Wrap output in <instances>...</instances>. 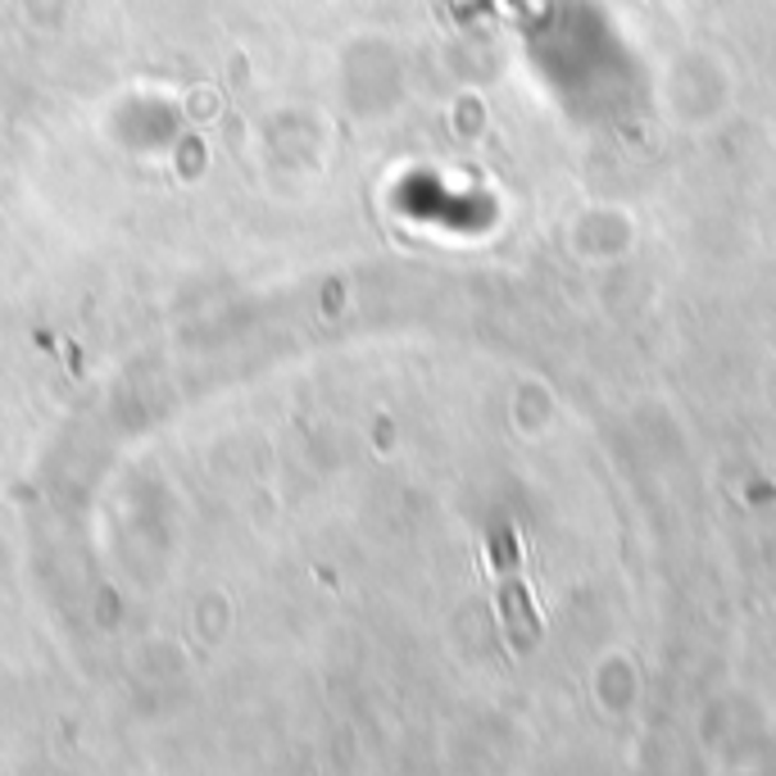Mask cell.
I'll return each mask as SVG.
<instances>
[{
	"label": "cell",
	"instance_id": "6da1fadb",
	"mask_svg": "<svg viewBox=\"0 0 776 776\" xmlns=\"http://www.w3.org/2000/svg\"><path fill=\"white\" fill-rule=\"evenodd\" d=\"M495 564H500V577H504V622H509V641L523 649L532 636H536V609L527 600L523 581H517V572H523V554H517L509 540H495Z\"/></svg>",
	"mask_w": 776,
	"mask_h": 776
}]
</instances>
